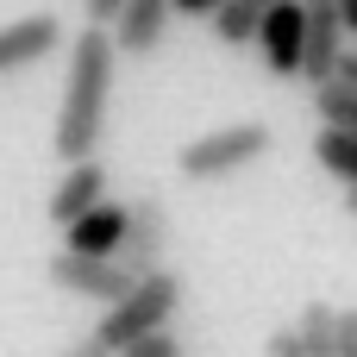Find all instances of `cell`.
I'll return each instance as SVG.
<instances>
[{
	"mask_svg": "<svg viewBox=\"0 0 357 357\" xmlns=\"http://www.w3.org/2000/svg\"><path fill=\"white\" fill-rule=\"evenodd\" d=\"M113 69H119V50H113L107 25H82L69 38V75H63V107H56V157L63 163H88L100 151Z\"/></svg>",
	"mask_w": 357,
	"mask_h": 357,
	"instance_id": "6da1fadb",
	"label": "cell"
},
{
	"mask_svg": "<svg viewBox=\"0 0 357 357\" xmlns=\"http://www.w3.org/2000/svg\"><path fill=\"white\" fill-rule=\"evenodd\" d=\"M176 307H182V276L176 270H144L107 314H100V326H94V345H107V351L119 357L132 339H144V333H163L169 320H176Z\"/></svg>",
	"mask_w": 357,
	"mask_h": 357,
	"instance_id": "7a4b0ae2",
	"label": "cell"
},
{
	"mask_svg": "<svg viewBox=\"0 0 357 357\" xmlns=\"http://www.w3.org/2000/svg\"><path fill=\"white\" fill-rule=\"evenodd\" d=\"M270 144H276V132H270L264 119L213 126V132H201V138H188V144L176 151V169H182V182H226V176H238L245 163L270 157Z\"/></svg>",
	"mask_w": 357,
	"mask_h": 357,
	"instance_id": "3957f363",
	"label": "cell"
},
{
	"mask_svg": "<svg viewBox=\"0 0 357 357\" xmlns=\"http://www.w3.org/2000/svg\"><path fill=\"white\" fill-rule=\"evenodd\" d=\"M301 44H307V0H270L257 19V56L270 75L301 82Z\"/></svg>",
	"mask_w": 357,
	"mask_h": 357,
	"instance_id": "277c9868",
	"label": "cell"
},
{
	"mask_svg": "<svg viewBox=\"0 0 357 357\" xmlns=\"http://www.w3.org/2000/svg\"><path fill=\"white\" fill-rule=\"evenodd\" d=\"M50 282H56L63 295H82V301L113 307L138 276H132L119 257H75V251H56V257H50Z\"/></svg>",
	"mask_w": 357,
	"mask_h": 357,
	"instance_id": "5b68a950",
	"label": "cell"
},
{
	"mask_svg": "<svg viewBox=\"0 0 357 357\" xmlns=\"http://www.w3.org/2000/svg\"><path fill=\"white\" fill-rule=\"evenodd\" d=\"M163 251H169V207H163L157 195H138V201H126V238H119V264H126L132 276H144V270H157V264H163Z\"/></svg>",
	"mask_w": 357,
	"mask_h": 357,
	"instance_id": "8992f818",
	"label": "cell"
},
{
	"mask_svg": "<svg viewBox=\"0 0 357 357\" xmlns=\"http://www.w3.org/2000/svg\"><path fill=\"white\" fill-rule=\"evenodd\" d=\"M56 44H63V19H56V13H25V19H13V25H0V75L44 63Z\"/></svg>",
	"mask_w": 357,
	"mask_h": 357,
	"instance_id": "52a82bcc",
	"label": "cell"
},
{
	"mask_svg": "<svg viewBox=\"0 0 357 357\" xmlns=\"http://www.w3.org/2000/svg\"><path fill=\"white\" fill-rule=\"evenodd\" d=\"M119 238H126V201H113V195L63 226V251H75V257H119Z\"/></svg>",
	"mask_w": 357,
	"mask_h": 357,
	"instance_id": "ba28073f",
	"label": "cell"
},
{
	"mask_svg": "<svg viewBox=\"0 0 357 357\" xmlns=\"http://www.w3.org/2000/svg\"><path fill=\"white\" fill-rule=\"evenodd\" d=\"M345 56V25H339V6L333 0H307V44H301V75L307 82H326Z\"/></svg>",
	"mask_w": 357,
	"mask_h": 357,
	"instance_id": "9c48e42d",
	"label": "cell"
},
{
	"mask_svg": "<svg viewBox=\"0 0 357 357\" xmlns=\"http://www.w3.org/2000/svg\"><path fill=\"white\" fill-rule=\"evenodd\" d=\"M169 0H126L119 6V19H113V50L119 56H151L157 44H163V31H169Z\"/></svg>",
	"mask_w": 357,
	"mask_h": 357,
	"instance_id": "30bf717a",
	"label": "cell"
},
{
	"mask_svg": "<svg viewBox=\"0 0 357 357\" xmlns=\"http://www.w3.org/2000/svg\"><path fill=\"white\" fill-rule=\"evenodd\" d=\"M107 201V163H69L63 176H56V188H50V226H69V220H82L88 207H100Z\"/></svg>",
	"mask_w": 357,
	"mask_h": 357,
	"instance_id": "8fae6325",
	"label": "cell"
},
{
	"mask_svg": "<svg viewBox=\"0 0 357 357\" xmlns=\"http://www.w3.org/2000/svg\"><path fill=\"white\" fill-rule=\"evenodd\" d=\"M314 163L333 176V182H357V132H339V126H320V138H314Z\"/></svg>",
	"mask_w": 357,
	"mask_h": 357,
	"instance_id": "7c38bea8",
	"label": "cell"
},
{
	"mask_svg": "<svg viewBox=\"0 0 357 357\" xmlns=\"http://www.w3.org/2000/svg\"><path fill=\"white\" fill-rule=\"evenodd\" d=\"M257 19H264V6H257V0H220V13H213L207 25H213V38H220V44L245 50V44H257Z\"/></svg>",
	"mask_w": 357,
	"mask_h": 357,
	"instance_id": "4fadbf2b",
	"label": "cell"
},
{
	"mask_svg": "<svg viewBox=\"0 0 357 357\" xmlns=\"http://www.w3.org/2000/svg\"><path fill=\"white\" fill-rule=\"evenodd\" d=\"M314 113H320V126L357 132V88H351V82H339V75L314 82Z\"/></svg>",
	"mask_w": 357,
	"mask_h": 357,
	"instance_id": "5bb4252c",
	"label": "cell"
},
{
	"mask_svg": "<svg viewBox=\"0 0 357 357\" xmlns=\"http://www.w3.org/2000/svg\"><path fill=\"white\" fill-rule=\"evenodd\" d=\"M333 314L339 307H326V301H307V314H301V345H307V357H333Z\"/></svg>",
	"mask_w": 357,
	"mask_h": 357,
	"instance_id": "9a60e30c",
	"label": "cell"
},
{
	"mask_svg": "<svg viewBox=\"0 0 357 357\" xmlns=\"http://www.w3.org/2000/svg\"><path fill=\"white\" fill-rule=\"evenodd\" d=\"M119 357H182V345H176V333L163 326V333H144V339H132Z\"/></svg>",
	"mask_w": 357,
	"mask_h": 357,
	"instance_id": "2e32d148",
	"label": "cell"
},
{
	"mask_svg": "<svg viewBox=\"0 0 357 357\" xmlns=\"http://www.w3.org/2000/svg\"><path fill=\"white\" fill-rule=\"evenodd\" d=\"M333 357H357V307L333 314Z\"/></svg>",
	"mask_w": 357,
	"mask_h": 357,
	"instance_id": "e0dca14e",
	"label": "cell"
},
{
	"mask_svg": "<svg viewBox=\"0 0 357 357\" xmlns=\"http://www.w3.org/2000/svg\"><path fill=\"white\" fill-rule=\"evenodd\" d=\"M264 357H307V345H301V333H295V326H276V333H270V345H264Z\"/></svg>",
	"mask_w": 357,
	"mask_h": 357,
	"instance_id": "ac0fdd59",
	"label": "cell"
},
{
	"mask_svg": "<svg viewBox=\"0 0 357 357\" xmlns=\"http://www.w3.org/2000/svg\"><path fill=\"white\" fill-rule=\"evenodd\" d=\"M119 6H126V0H82L88 25H113V19H119Z\"/></svg>",
	"mask_w": 357,
	"mask_h": 357,
	"instance_id": "d6986e66",
	"label": "cell"
},
{
	"mask_svg": "<svg viewBox=\"0 0 357 357\" xmlns=\"http://www.w3.org/2000/svg\"><path fill=\"white\" fill-rule=\"evenodd\" d=\"M169 13H182V19H213L220 0H169Z\"/></svg>",
	"mask_w": 357,
	"mask_h": 357,
	"instance_id": "ffe728a7",
	"label": "cell"
},
{
	"mask_svg": "<svg viewBox=\"0 0 357 357\" xmlns=\"http://www.w3.org/2000/svg\"><path fill=\"white\" fill-rule=\"evenodd\" d=\"M333 75H339V82H351V88H357V50H345V56H339V69H333Z\"/></svg>",
	"mask_w": 357,
	"mask_h": 357,
	"instance_id": "44dd1931",
	"label": "cell"
},
{
	"mask_svg": "<svg viewBox=\"0 0 357 357\" xmlns=\"http://www.w3.org/2000/svg\"><path fill=\"white\" fill-rule=\"evenodd\" d=\"M333 6H339V25H345V31H357V0H333Z\"/></svg>",
	"mask_w": 357,
	"mask_h": 357,
	"instance_id": "7402d4cb",
	"label": "cell"
},
{
	"mask_svg": "<svg viewBox=\"0 0 357 357\" xmlns=\"http://www.w3.org/2000/svg\"><path fill=\"white\" fill-rule=\"evenodd\" d=\"M63 357H113V351H107V345H94V339H88V345H75V351H63Z\"/></svg>",
	"mask_w": 357,
	"mask_h": 357,
	"instance_id": "603a6c76",
	"label": "cell"
},
{
	"mask_svg": "<svg viewBox=\"0 0 357 357\" xmlns=\"http://www.w3.org/2000/svg\"><path fill=\"white\" fill-rule=\"evenodd\" d=\"M345 213H357V182H351V188H345Z\"/></svg>",
	"mask_w": 357,
	"mask_h": 357,
	"instance_id": "cb8c5ba5",
	"label": "cell"
},
{
	"mask_svg": "<svg viewBox=\"0 0 357 357\" xmlns=\"http://www.w3.org/2000/svg\"><path fill=\"white\" fill-rule=\"evenodd\" d=\"M257 6H270V0H257Z\"/></svg>",
	"mask_w": 357,
	"mask_h": 357,
	"instance_id": "d4e9b609",
	"label": "cell"
}]
</instances>
